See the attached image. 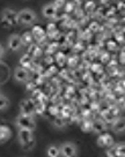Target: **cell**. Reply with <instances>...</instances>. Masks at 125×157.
<instances>
[{
    "label": "cell",
    "instance_id": "cell-11",
    "mask_svg": "<svg viewBox=\"0 0 125 157\" xmlns=\"http://www.w3.org/2000/svg\"><path fill=\"white\" fill-rule=\"evenodd\" d=\"M111 127H112V131L115 133H123L125 131V121L124 119H122V118H116L115 120L112 121V125H111Z\"/></svg>",
    "mask_w": 125,
    "mask_h": 157
},
{
    "label": "cell",
    "instance_id": "cell-9",
    "mask_svg": "<svg viewBox=\"0 0 125 157\" xmlns=\"http://www.w3.org/2000/svg\"><path fill=\"white\" fill-rule=\"evenodd\" d=\"M42 13L46 19H53L57 15V7L53 4H48L42 8Z\"/></svg>",
    "mask_w": 125,
    "mask_h": 157
},
{
    "label": "cell",
    "instance_id": "cell-4",
    "mask_svg": "<svg viewBox=\"0 0 125 157\" xmlns=\"http://www.w3.org/2000/svg\"><path fill=\"white\" fill-rule=\"evenodd\" d=\"M7 45H8V49L13 52H18L22 49L23 46V43H22V38H21L20 35L14 34L12 35L10 38H8V42H7Z\"/></svg>",
    "mask_w": 125,
    "mask_h": 157
},
{
    "label": "cell",
    "instance_id": "cell-2",
    "mask_svg": "<svg viewBox=\"0 0 125 157\" xmlns=\"http://www.w3.org/2000/svg\"><path fill=\"white\" fill-rule=\"evenodd\" d=\"M1 21H2V25L10 28L12 25H18L19 21H18V13L15 10H10V8H5L1 13Z\"/></svg>",
    "mask_w": 125,
    "mask_h": 157
},
{
    "label": "cell",
    "instance_id": "cell-1",
    "mask_svg": "<svg viewBox=\"0 0 125 157\" xmlns=\"http://www.w3.org/2000/svg\"><path fill=\"white\" fill-rule=\"evenodd\" d=\"M36 20H37L36 13L34 10H29V8L22 10L21 12L18 13V21H19V23L23 25H33L34 22H36Z\"/></svg>",
    "mask_w": 125,
    "mask_h": 157
},
{
    "label": "cell",
    "instance_id": "cell-12",
    "mask_svg": "<svg viewBox=\"0 0 125 157\" xmlns=\"http://www.w3.org/2000/svg\"><path fill=\"white\" fill-rule=\"evenodd\" d=\"M107 129V125L103 120H95L94 123H92V129L90 131H93L94 133H97V134H100V133H103Z\"/></svg>",
    "mask_w": 125,
    "mask_h": 157
},
{
    "label": "cell",
    "instance_id": "cell-3",
    "mask_svg": "<svg viewBox=\"0 0 125 157\" xmlns=\"http://www.w3.org/2000/svg\"><path fill=\"white\" fill-rule=\"evenodd\" d=\"M15 124H16V126L19 128H28V129H31V131H34L36 127V123L34 117L33 116L22 114V113L16 118Z\"/></svg>",
    "mask_w": 125,
    "mask_h": 157
},
{
    "label": "cell",
    "instance_id": "cell-21",
    "mask_svg": "<svg viewBox=\"0 0 125 157\" xmlns=\"http://www.w3.org/2000/svg\"><path fill=\"white\" fill-rule=\"evenodd\" d=\"M81 129L84 132H89L92 129V123H88V121H82L81 123Z\"/></svg>",
    "mask_w": 125,
    "mask_h": 157
},
{
    "label": "cell",
    "instance_id": "cell-14",
    "mask_svg": "<svg viewBox=\"0 0 125 157\" xmlns=\"http://www.w3.org/2000/svg\"><path fill=\"white\" fill-rule=\"evenodd\" d=\"M46 154H48V156L50 157H57L60 155V150H59V147H57L56 144H51L48 147V150H46Z\"/></svg>",
    "mask_w": 125,
    "mask_h": 157
},
{
    "label": "cell",
    "instance_id": "cell-7",
    "mask_svg": "<svg viewBox=\"0 0 125 157\" xmlns=\"http://www.w3.org/2000/svg\"><path fill=\"white\" fill-rule=\"evenodd\" d=\"M18 137H19V141L20 143L27 142L29 141L30 139H33L34 135H33V131L31 129H28V128H20L19 129V133H18Z\"/></svg>",
    "mask_w": 125,
    "mask_h": 157
},
{
    "label": "cell",
    "instance_id": "cell-17",
    "mask_svg": "<svg viewBox=\"0 0 125 157\" xmlns=\"http://www.w3.org/2000/svg\"><path fill=\"white\" fill-rule=\"evenodd\" d=\"M31 35H33V37H35V38L38 39V40H41V39L44 37V33H43V30L41 29L40 27H35V28L33 29Z\"/></svg>",
    "mask_w": 125,
    "mask_h": 157
},
{
    "label": "cell",
    "instance_id": "cell-19",
    "mask_svg": "<svg viewBox=\"0 0 125 157\" xmlns=\"http://www.w3.org/2000/svg\"><path fill=\"white\" fill-rule=\"evenodd\" d=\"M8 105H10V99L0 94V110H5L6 108H8Z\"/></svg>",
    "mask_w": 125,
    "mask_h": 157
},
{
    "label": "cell",
    "instance_id": "cell-24",
    "mask_svg": "<svg viewBox=\"0 0 125 157\" xmlns=\"http://www.w3.org/2000/svg\"><path fill=\"white\" fill-rule=\"evenodd\" d=\"M4 54H5V50H4V48H2V45L0 44V59L4 57Z\"/></svg>",
    "mask_w": 125,
    "mask_h": 157
},
{
    "label": "cell",
    "instance_id": "cell-23",
    "mask_svg": "<svg viewBox=\"0 0 125 157\" xmlns=\"http://www.w3.org/2000/svg\"><path fill=\"white\" fill-rule=\"evenodd\" d=\"M53 125H55L56 127L61 128L65 126V123H64V120H61V119H56L55 121H53Z\"/></svg>",
    "mask_w": 125,
    "mask_h": 157
},
{
    "label": "cell",
    "instance_id": "cell-13",
    "mask_svg": "<svg viewBox=\"0 0 125 157\" xmlns=\"http://www.w3.org/2000/svg\"><path fill=\"white\" fill-rule=\"evenodd\" d=\"M12 135L10 127H7L5 125H0V143L6 142Z\"/></svg>",
    "mask_w": 125,
    "mask_h": 157
},
{
    "label": "cell",
    "instance_id": "cell-15",
    "mask_svg": "<svg viewBox=\"0 0 125 157\" xmlns=\"http://www.w3.org/2000/svg\"><path fill=\"white\" fill-rule=\"evenodd\" d=\"M31 63H33V59H31V57L28 56V54H25L20 60V64L22 65V67H23V68L29 67L30 65H31Z\"/></svg>",
    "mask_w": 125,
    "mask_h": 157
},
{
    "label": "cell",
    "instance_id": "cell-10",
    "mask_svg": "<svg viewBox=\"0 0 125 157\" xmlns=\"http://www.w3.org/2000/svg\"><path fill=\"white\" fill-rule=\"evenodd\" d=\"M14 78L19 82H25L28 78V72L23 67H16L14 71Z\"/></svg>",
    "mask_w": 125,
    "mask_h": 157
},
{
    "label": "cell",
    "instance_id": "cell-16",
    "mask_svg": "<svg viewBox=\"0 0 125 157\" xmlns=\"http://www.w3.org/2000/svg\"><path fill=\"white\" fill-rule=\"evenodd\" d=\"M35 144H36V140L33 137V139H30L29 141H27V142H25V143H22L21 144V147L23 148V150H31L33 148L35 147Z\"/></svg>",
    "mask_w": 125,
    "mask_h": 157
},
{
    "label": "cell",
    "instance_id": "cell-8",
    "mask_svg": "<svg viewBox=\"0 0 125 157\" xmlns=\"http://www.w3.org/2000/svg\"><path fill=\"white\" fill-rule=\"evenodd\" d=\"M97 144L100 146V147H110L114 144V139L111 136L110 134H108V133H105V134H102L99 136L97 139Z\"/></svg>",
    "mask_w": 125,
    "mask_h": 157
},
{
    "label": "cell",
    "instance_id": "cell-20",
    "mask_svg": "<svg viewBox=\"0 0 125 157\" xmlns=\"http://www.w3.org/2000/svg\"><path fill=\"white\" fill-rule=\"evenodd\" d=\"M21 38H22V43H23V45L30 44L31 40H33V35H31V33H27V34H25L23 36H21Z\"/></svg>",
    "mask_w": 125,
    "mask_h": 157
},
{
    "label": "cell",
    "instance_id": "cell-6",
    "mask_svg": "<svg viewBox=\"0 0 125 157\" xmlns=\"http://www.w3.org/2000/svg\"><path fill=\"white\" fill-rule=\"evenodd\" d=\"M21 113L22 114H27V116H34L36 113L35 109V102L30 101V99H25L22 101L20 104Z\"/></svg>",
    "mask_w": 125,
    "mask_h": 157
},
{
    "label": "cell",
    "instance_id": "cell-22",
    "mask_svg": "<svg viewBox=\"0 0 125 157\" xmlns=\"http://www.w3.org/2000/svg\"><path fill=\"white\" fill-rule=\"evenodd\" d=\"M117 148H118V156L123 157L125 155V146H124V143H118V144H117Z\"/></svg>",
    "mask_w": 125,
    "mask_h": 157
},
{
    "label": "cell",
    "instance_id": "cell-18",
    "mask_svg": "<svg viewBox=\"0 0 125 157\" xmlns=\"http://www.w3.org/2000/svg\"><path fill=\"white\" fill-rule=\"evenodd\" d=\"M109 149L107 150V155L109 157H119L118 156V148H117V144L115 146H110L108 147Z\"/></svg>",
    "mask_w": 125,
    "mask_h": 157
},
{
    "label": "cell",
    "instance_id": "cell-5",
    "mask_svg": "<svg viewBox=\"0 0 125 157\" xmlns=\"http://www.w3.org/2000/svg\"><path fill=\"white\" fill-rule=\"evenodd\" d=\"M59 150H60V155H63V156L65 157H73L78 154L76 146L72 142H64L59 147Z\"/></svg>",
    "mask_w": 125,
    "mask_h": 157
}]
</instances>
